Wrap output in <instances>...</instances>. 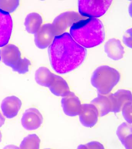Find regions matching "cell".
I'll list each match as a JSON object with an SVG mask.
<instances>
[{
    "instance_id": "6da1fadb",
    "label": "cell",
    "mask_w": 132,
    "mask_h": 149,
    "mask_svg": "<svg viewBox=\"0 0 132 149\" xmlns=\"http://www.w3.org/2000/svg\"><path fill=\"white\" fill-rule=\"evenodd\" d=\"M50 62L59 74L70 72L80 66L85 59L86 51L67 33L55 36L48 49Z\"/></svg>"
},
{
    "instance_id": "7a4b0ae2",
    "label": "cell",
    "mask_w": 132,
    "mask_h": 149,
    "mask_svg": "<svg viewBox=\"0 0 132 149\" xmlns=\"http://www.w3.org/2000/svg\"><path fill=\"white\" fill-rule=\"evenodd\" d=\"M70 33L77 43L86 48L98 46L105 38L104 26L101 21L96 18L76 22L71 27Z\"/></svg>"
},
{
    "instance_id": "3957f363",
    "label": "cell",
    "mask_w": 132,
    "mask_h": 149,
    "mask_svg": "<svg viewBox=\"0 0 132 149\" xmlns=\"http://www.w3.org/2000/svg\"><path fill=\"white\" fill-rule=\"evenodd\" d=\"M120 78L118 70L108 65H102L93 73L91 83L99 94L108 95L118 84Z\"/></svg>"
},
{
    "instance_id": "277c9868",
    "label": "cell",
    "mask_w": 132,
    "mask_h": 149,
    "mask_svg": "<svg viewBox=\"0 0 132 149\" xmlns=\"http://www.w3.org/2000/svg\"><path fill=\"white\" fill-rule=\"evenodd\" d=\"M1 54L3 63L13 71L21 74L28 72L30 61L27 58H21L19 50L15 45L10 44L4 46Z\"/></svg>"
},
{
    "instance_id": "5b68a950",
    "label": "cell",
    "mask_w": 132,
    "mask_h": 149,
    "mask_svg": "<svg viewBox=\"0 0 132 149\" xmlns=\"http://www.w3.org/2000/svg\"><path fill=\"white\" fill-rule=\"evenodd\" d=\"M112 3V1H79L78 10L83 16L96 18L105 14Z\"/></svg>"
},
{
    "instance_id": "8992f818",
    "label": "cell",
    "mask_w": 132,
    "mask_h": 149,
    "mask_svg": "<svg viewBox=\"0 0 132 149\" xmlns=\"http://www.w3.org/2000/svg\"><path fill=\"white\" fill-rule=\"evenodd\" d=\"M81 124L86 127H92L97 123L100 116L98 109L92 103L82 104L78 115Z\"/></svg>"
},
{
    "instance_id": "52a82bcc",
    "label": "cell",
    "mask_w": 132,
    "mask_h": 149,
    "mask_svg": "<svg viewBox=\"0 0 132 149\" xmlns=\"http://www.w3.org/2000/svg\"><path fill=\"white\" fill-rule=\"evenodd\" d=\"M80 18L78 13L74 12H68L61 14L55 19L52 24L55 35L62 34Z\"/></svg>"
},
{
    "instance_id": "ba28073f",
    "label": "cell",
    "mask_w": 132,
    "mask_h": 149,
    "mask_svg": "<svg viewBox=\"0 0 132 149\" xmlns=\"http://www.w3.org/2000/svg\"><path fill=\"white\" fill-rule=\"evenodd\" d=\"M107 97L111 113H119L124 104L132 102L131 92L126 89H120L114 93L108 95Z\"/></svg>"
},
{
    "instance_id": "9c48e42d",
    "label": "cell",
    "mask_w": 132,
    "mask_h": 149,
    "mask_svg": "<svg viewBox=\"0 0 132 149\" xmlns=\"http://www.w3.org/2000/svg\"><path fill=\"white\" fill-rule=\"evenodd\" d=\"M43 122V117L39 110L30 108L24 112L21 119V123L25 129L35 130L39 128Z\"/></svg>"
},
{
    "instance_id": "30bf717a",
    "label": "cell",
    "mask_w": 132,
    "mask_h": 149,
    "mask_svg": "<svg viewBox=\"0 0 132 149\" xmlns=\"http://www.w3.org/2000/svg\"><path fill=\"white\" fill-rule=\"evenodd\" d=\"M61 104L65 114L68 116L71 117L78 116L82 106L79 98L74 93L71 92L63 97Z\"/></svg>"
},
{
    "instance_id": "8fae6325",
    "label": "cell",
    "mask_w": 132,
    "mask_h": 149,
    "mask_svg": "<svg viewBox=\"0 0 132 149\" xmlns=\"http://www.w3.org/2000/svg\"><path fill=\"white\" fill-rule=\"evenodd\" d=\"M55 36L52 24L44 25L35 34V45L39 48H46L52 44Z\"/></svg>"
},
{
    "instance_id": "7c38bea8",
    "label": "cell",
    "mask_w": 132,
    "mask_h": 149,
    "mask_svg": "<svg viewBox=\"0 0 132 149\" xmlns=\"http://www.w3.org/2000/svg\"><path fill=\"white\" fill-rule=\"evenodd\" d=\"M12 27V20L10 14L0 9V47L6 46L9 42Z\"/></svg>"
},
{
    "instance_id": "4fadbf2b",
    "label": "cell",
    "mask_w": 132,
    "mask_h": 149,
    "mask_svg": "<svg viewBox=\"0 0 132 149\" xmlns=\"http://www.w3.org/2000/svg\"><path fill=\"white\" fill-rule=\"evenodd\" d=\"M21 106L22 102L18 97L15 96H9L2 101L1 110L6 118H12L17 115Z\"/></svg>"
},
{
    "instance_id": "5bb4252c",
    "label": "cell",
    "mask_w": 132,
    "mask_h": 149,
    "mask_svg": "<svg viewBox=\"0 0 132 149\" xmlns=\"http://www.w3.org/2000/svg\"><path fill=\"white\" fill-rule=\"evenodd\" d=\"M107 55L112 60L117 61L123 58L124 50L118 39L112 38L108 40L104 46Z\"/></svg>"
},
{
    "instance_id": "9a60e30c",
    "label": "cell",
    "mask_w": 132,
    "mask_h": 149,
    "mask_svg": "<svg viewBox=\"0 0 132 149\" xmlns=\"http://www.w3.org/2000/svg\"><path fill=\"white\" fill-rule=\"evenodd\" d=\"M48 88L52 94L57 96L64 97L70 92L66 81L63 77L55 74Z\"/></svg>"
},
{
    "instance_id": "2e32d148",
    "label": "cell",
    "mask_w": 132,
    "mask_h": 149,
    "mask_svg": "<svg viewBox=\"0 0 132 149\" xmlns=\"http://www.w3.org/2000/svg\"><path fill=\"white\" fill-rule=\"evenodd\" d=\"M131 124L123 123L119 125L116 131V134L121 144L126 148H132Z\"/></svg>"
},
{
    "instance_id": "e0dca14e",
    "label": "cell",
    "mask_w": 132,
    "mask_h": 149,
    "mask_svg": "<svg viewBox=\"0 0 132 149\" xmlns=\"http://www.w3.org/2000/svg\"><path fill=\"white\" fill-rule=\"evenodd\" d=\"M42 19L41 16L37 13L28 14L25 20V25L27 31L35 34L41 27Z\"/></svg>"
},
{
    "instance_id": "ac0fdd59",
    "label": "cell",
    "mask_w": 132,
    "mask_h": 149,
    "mask_svg": "<svg viewBox=\"0 0 132 149\" xmlns=\"http://www.w3.org/2000/svg\"><path fill=\"white\" fill-rule=\"evenodd\" d=\"M54 74L47 68H39L35 72V81L39 85L48 88Z\"/></svg>"
},
{
    "instance_id": "d6986e66",
    "label": "cell",
    "mask_w": 132,
    "mask_h": 149,
    "mask_svg": "<svg viewBox=\"0 0 132 149\" xmlns=\"http://www.w3.org/2000/svg\"><path fill=\"white\" fill-rule=\"evenodd\" d=\"M91 103L94 104L98 109L100 116H104L111 113L108 103L107 95L98 94Z\"/></svg>"
},
{
    "instance_id": "ffe728a7",
    "label": "cell",
    "mask_w": 132,
    "mask_h": 149,
    "mask_svg": "<svg viewBox=\"0 0 132 149\" xmlns=\"http://www.w3.org/2000/svg\"><path fill=\"white\" fill-rule=\"evenodd\" d=\"M40 141L37 135L30 134L23 139L20 145V148L38 149L40 148Z\"/></svg>"
},
{
    "instance_id": "44dd1931",
    "label": "cell",
    "mask_w": 132,
    "mask_h": 149,
    "mask_svg": "<svg viewBox=\"0 0 132 149\" xmlns=\"http://www.w3.org/2000/svg\"><path fill=\"white\" fill-rule=\"evenodd\" d=\"M19 4L18 1H0V9L10 13L15 11Z\"/></svg>"
},
{
    "instance_id": "7402d4cb",
    "label": "cell",
    "mask_w": 132,
    "mask_h": 149,
    "mask_svg": "<svg viewBox=\"0 0 132 149\" xmlns=\"http://www.w3.org/2000/svg\"><path fill=\"white\" fill-rule=\"evenodd\" d=\"M124 118L128 123L132 124V102L124 104L121 108V110Z\"/></svg>"
},
{
    "instance_id": "603a6c76",
    "label": "cell",
    "mask_w": 132,
    "mask_h": 149,
    "mask_svg": "<svg viewBox=\"0 0 132 149\" xmlns=\"http://www.w3.org/2000/svg\"><path fill=\"white\" fill-rule=\"evenodd\" d=\"M78 149H103L104 145L100 142L92 141L86 144L79 145L77 147Z\"/></svg>"
},
{
    "instance_id": "cb8c5ba5",
    "label": "cell",
    "mask_w": 132,
    "mask_h": 149,
    "mask_svg": "<svg viewBox=\"0 0 132 149\" xmlns=\"http://www.w3.org/2000/svg\"><path fill=\"white\" fill-rule=\"evenodd\" d=\"M123 40L125 45L128 47H132V29L127 30L123 36Z\"/></svg>"
},
{
    "instance_id": "d4e9b609",
    "label": "cell",
    "mask_w": 132,
    "mask_h": 149,
    "mask_svg": "<svg viewBox=\"0 0 132 149\" xmlns=\"http://www.w3.org/2000/svg\"><path fill=\"white\" fill-rule=\"evenodd\" d=\"M5 121V120L4 117L0 113V127L3 126L4 124Z\"/></svg>"
},
{
    "instance_id": "484cf974",
    "label": "cell",
    "mask_w": 132,
    "mask_h": 149,
    "mask_svg": "<svg viewBox=\"0 0 132 149\" xmlns=\"http://www.w3.org/2000/svg\"><path fill=\"white\" fill-rule=\"evenodd\" d=\"M5 148H18L16 147V146H13L12 147H11L10 146H6Z\"/></svg>"
},
{
    "instance_id": "4316f807",
    "label": "cell",
    "mask_w": 132,
    "mask_h": 149,
    "mask_svg": "<svg viewBox=\"0 0 132 149\" xmlns=\"http://www.w3.org/2000/svg\"><path fill=\"white\" fill-rule=\"evenodd\" d=\"M2 134H1V131H0V142L1 141V140H2Z\"/></svg>"
},
{
    "instance_id": "83f0119b",
    "label": "cell",
    "mask_w": 132,
    "mask_h": 149,
    "mask_svg": "<svg viewBox=\"0 0 132 149\" xmlns=\"http://www.w3.org/2000/svg\"><path fill=\"white\" fill-rule=\"evenodd\" d=\"M1 52H0V60H1Z\"/></svg>"
}]
</instances>
